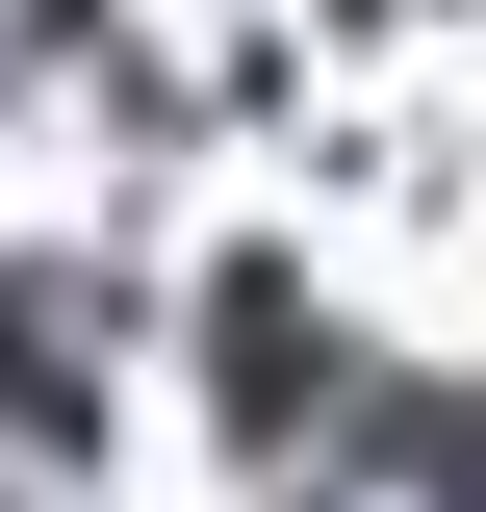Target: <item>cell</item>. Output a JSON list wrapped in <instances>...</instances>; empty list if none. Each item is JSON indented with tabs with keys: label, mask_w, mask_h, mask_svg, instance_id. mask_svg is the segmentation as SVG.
I'll use <instances>...</instances> for the list:
<instances>
[{
	"label": "cell",
	"mask_w": 486,
	"mask_h": 512,
	"mask_svg": "<svg viewBox=\"0 0 486 512\" xmlns=\"http://www.w3.org/2000/svg\"><path fill=\"white\" fill-rule=\"evenodd\" d=\"M205 333H231V410H256V436H282V410H333V333H307L282 282H231V308H205Z\"/></svg>",
	"instance_id": "cell-1"
},
{
	"label": "cell",
	"mask_w": 486,
	"mask_h": 512,
	"mask_svg": "<svg viewBox=\"0 0 486 512\" xmlns=\"http://www.w3.org/2000/svg\"><path fill=\"white\" fill-rule=\"evenodd\" d=\"M384 461H410L435 512H486V410H384Z\"/></svg>",
	"instance_id": "cell-2"
}]
</instances>
